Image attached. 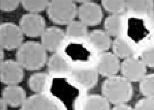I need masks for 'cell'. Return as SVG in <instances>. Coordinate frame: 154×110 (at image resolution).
Instances as JSON below:
<instances>
[{"label":"cell","mask_w":154,"mask_h":110,"mask_svg":"<svg viewBox=\"0 0 154 110\" xmlns=\"http://www.w3.org/2000/svg\"><path fill=\"white\" fill-rule=\"evenodd\" d=\"M111 110H135L134 108L130 105L126 104H118L115 106Z\"/></svg>","instance_id":"83f0119b"},{"label":"cell","mask_w":154,"mask_h":110,"mask_svg":"<svg viewBox=\"0 0 154 110\" xmlns=\"http://www.w3.org/2000/svg\"><path fill=\"white\" fill-rule=\"evenodd\" d=\"M4 50V49L1 48V51H0V60L1 61H3L4 60L5 53Z\"/></svg>","instance_id":"f546056e"},{"label":"cell","mask_w":154,"mask_h":110,"mask_svg":"<svg viewBox=\"0 0 154 110\" xmlns=\"http://www.w3.org/2000/svg\"><path fill=\"white\" fill-rule=\"evenodd\" d=\"M65 32L57 26L47 27L42 34L41 44L45 50L54 53L58 50L65 40Z\"/></svg>","instance_id":"30bf717a"},{"label":"cell","mask_w":154,"mask_h":110,"mask_svg":"<svg viewBox=\"0 0 154 110\" xmlns=\"http://www.w3.org/2000/svg\"><path fill=\"white\" fill-rule=\"evenodd\" d=\"M79 20L87 26H94L100 24L103 14L101 7L94 2L86 1L78 8Z\"/></svg>","instance_id":"52a82bcc"},{"label":"cell","mask_w":154,"mask_h":110,"mask_svg":"<svg viewBox=\"0 0 154 110\" xmlns=\"http://www.w3.org/2000/svg\"><path fill=\"white\" fill-rule=\"evenodd\" d=\"M140 58L146 67L154 69V44L144 49L141 53Z\"/></svg>","instance_id":"d4e9b609"},{"label":"cell","mask_w":154,"mask_h":110,"mask_svg":"<svg viewBox=\"0 0 154 110\" xmlns=\"http://www.w3.org/2000/svg\"><path fill=\"white\" fill-rule=\"evenodd\" d=\"M2 98L8 106L13 108L20 107L26 99V93L23 87L18 85H9L2 92Z\"/></svg>","instance_id":"4fadbf2b"},{"label":"cell","mask_w":154,"mask_h":110,"mask_svg":"<svg viewBox=\"0 0 154 110\" xmlns=\"http://www.w3.org/2000/svg\"><path fill=\"white\" fill-rule=\"evenodd\" d=\"M151 22H152V26L154 31V10L152 15H151Z\"/></svg>","instance_id":"4dcf8cb0"},{"label":"cell","mask_w":154,"mask_h":110,"mask_svg":"<svg viewBox=\"0 0 154 110\" xmlns=\"http://www.w3.org/2000/svg\"><path fill=\"white\" fill-rule=\"evenodd\" d=\"M87 38L92 47L99 53L107 52L112 47L111 37L105 31L93 30L89 32Z\"/></svg>","instance_id":"5bb4252c"},{"label":"cell","mask_w":154,"mask_h":110,"mask_svg":"<svg viewBox=\"0 0 154 110\" xmlns=\"http://www.w3.org/2000/svg\"><path fill=\"white\" fill-rule=\"evenodd\" d=\"M111 104L103 96L90 94L85 98L82 110H111Z\"/></svg>","instance_id":"d6986e66"},{"label":"cell","mask_w":154,"mask_h":110,"mask_svg":"<svg viewBox=\"0 0 154 110\" xmlns=\"http://www.w3.org/2000/svg\"><path fill=\"white\" fill-rule=\"evenodd\" d=\"M47 66L48 71L52 74L67 73L72 70L67 62L58 53L53 54L48 58Z\"/></svg>","instance_id":"ac0fdd59"},{"label":"cell","mask_w":154,"mask_h":110,"mask_svg":"<svg viewBox=\"0 0 154 110\" xmlns=\"http://www.w3.org/2000/svg\"><path fill=\"white\" fill-rule=\"evenodd\" d=\"M140 93L145 97L154 99V73L146 74L140 81Z\"/></svg>","instance_id":"7402d4cb"},{"label":"cell","mask_w":154,"mask_h":110,"mask_svg":"<svg viewBox=\"0 0 154 110\" xmlns=\"http://www.w3.org/2000/svg\"><path fill=\"white\" fill-rule=\"evenodd\" d=\"M19 23L24 35L29 38L41 36L47 28L45 19L42 15L37 13L23 14L20 18Z\"/></svg>","instance_id":"5b68a950"},{"label":"cell","mask_w":154,"mask_h":110,"mask_svg":"<svg viewBox=\"0 0 154 110\" xmlns=\"http://www.w3.org/2000/svg\"><path fill=\"white\" fill-rule=\"evenodd\" d=\"M71 78L85 90L92 89L97 83L99 74L96 68H77L71 72Z\"/></svg>","instance_id":"7c38bea8"},{"label":"cell","mask_w":154,"mask_h":110,"mask_svg":"<svg viewBox=\"0 0 154 110\" xmlns=\"http://www.w3.org/2000/svg\"><path fill=\"white\" fill-rule=\"evenodd\" d=\"M20 110H61L52 99L43 93L35 94L27 97Z\"/></svg>","instance_id":"8fae6325"},{"label":"cell","mask_w":154,"mask_h":110,"mask_svg":"<svg viewBox=\"0 0 154 110\" xmlns=\"http://www.w3.org/2000/svg\"><path fill=\"white\" fill-rule=\"evenodd\" d=\"M113 53L119 59H125L132 57L134 49L132 44L123 37H116L112 42Z\"/></svg>","instance_id":"e0dca14e"},{"label":"cell","mask_w":154,"mask_h":110,"mask_svg":"<svg viewBox=\"0 0 154 110\" xmlns=\"http://www.w3.org/2000/svg\"><path fill=\"white\" fill-rule=\"evenodd\" d=\"M103 9L112 15H121L126 9L125 1H102Z\"/></svg>","instance_id":"603a6c76"},{"label":"cell","mask_w":154,"mask_h":110,"mask_svg":"<svg viewBox=\"0 0 154 110\" xmlns=\"http://www.w3.org/2000/svg\"><path fill=\"white\" fill-rule=\"evenodd\" d=\"M24 35L19 25L10 22L0 25V45L5 50L17 49L24 43Z\"/></svg>","instance_id":"277c9868"},{"label":"cell","mask_w":154,"mask_h":110,"mask_svg":"<svg viewBox=\"0 0 154 110\" xmlns=\"http://www.w3.org/2000/svg\"><path fill=\"white\" fill-rule=\"evenodd\" d=\"M147 67L141 59L131 57L121 63L122 76L130 82L140 81L147 73Z\"/></svg>","instance_id":"ba28073f"},{"label":"cell","mask_w":154,"mask_h":110,"mask_svg":"<svg viewBox=\"0 0 154 110\" xmlns=\"http://www.w3.org/2000/svg\"><path fill=\"white\" fill-rule=\"evenodd\" d=\"M104 31L111 37L121 36L124 27V19L121 15H112L105 18L103 23Z\"/></svg>","instance_id":"2e32d148"},{"label":"cell","mask_w":154,"mask_h":110,"mask_svg":"<svg viewBox=\"0 0 154 110\" xmlns=\"http://www.w3.org/2000/svg\"><path fill=\"white\" fill-rule=\"evenodd\" d=\"M66 36L72 39H83L87 38L89 32L88 26L80 20H74L66 25Z\"/></svg>","instance_id":"ffe728a7"},{"label":"cell","mask_w":154,"mask_h":110,"mask_svg":"<svg viewBox=\"0 0 154 110\" xmlns=\"http://www.w3.org/2000/svg\"><path fill=\"white\" fill-rule=\"evenodd\" d=\"M135 110H154V99L144 97L139 99L136 103Z\"/></svg>","instance_id":"484cf974"},{"label":"cell","mask_w":154,"mask_h":110,"mask_svg":"<svg viewBox=\"0 0 154 110\" xmlns=\"http://www.w3.org/2000/svg\"><path fill=\"white\" fill-rule=\"evenodd\" d=\"M24 77V68L16 60H7L1 61L0 80L7 86L19 85Z\"/></svg>","instance_id":"8992f818"},{"label":"cell","mask_w":154,"mask_h":110,"mask_svg":"<svg viewBox=\"0 0 154 110\" xmlns=\"http://www.w3.org/2000/svg\"><path fill=\"white\" fill-rule=\"evenodd\" d=\"M48 1H21L23 7L29 13H37L43 12L47 9Z\"/></svg>","instance_id":"cb8c5ba5"},{"label":"cell","mask_w":154,"mask_h":110,"mask_svg":"<svg viewBox=\"0 0 154 110\" xmlns=\"http://www.w3.org/2000/svg\"><path fill=\"white\" fill-rule=\"evenodd\" d=\"M7 104L6 102L1 97L0 99V110H7Z\"/></svg>","instance_id":"f1b7e54d"},{"label":"cell","mask_w":154,"mask_h":110,"mask_svg":"<svg viewBox=\"0 0 154 110\" xmlns=\"http://www.w3.org/2000/svg\"><path fill=\"white\" fill-rule=\"evenodd\" d=\"M20 3L19 1H0V9L4 12H13L18 8Z\"/></svg>","instance_id":"4316f807"},{"label":"cell","mask_w":154,"mask_h":110,"mask_svg":"<svg viewBox=\"0 0 154 110\" xmlns=\"http://www.w3.org/2000/svg\"><path fill=\"white\" fill-rule=\"evenodd\" d=\"M102 95L110 104H126L133 97L134 89L131 82L122 76L107 78L101 85Z\"/></svg>","instance_id":"6da1fadb"},{"label":"cell","mask_w":154,"mask_h":110,"mask_svg":"<svg viewBox=\"0 0 154 110\" xmlns=\"http://www.w3.org/2000/svg\"><path fill=\"white\" fill-rule=\"evenodd\" d=\"M78 8L72 1H51L46 11L48 17L54 23L66 25L75 20L78 16Z\"/></svg>","instance_id":"3957f363"},{"label":"cell","mask_w":154,"mask_h":110,"mask_svg":"<svg viewBox=\"0 0 154 110\" xmlns=\"http://www.w3.org/2000/svg\"><path fill=\"white\" fill-rule=\"evenodd\" d=\"M48 78V75L46 73L36 72L32 74L28 81L29 88L36 94L43 93L47 87Z\"/></svg>","instance_id":"44dd1931"},{"label":"cell","mask_w":154,"mask_h":110,"mask_svg":"<svg viewBox=\"0 0 154 110\" xmlns=\"http://www.w3.org/2000/svg\"><path fill=\"white\" fill-rule=\"evenodd\" d=\"M47 51L41 43L35 41L24 42L17 49L16 60L24 69L37 71L47 63Z\"/></svg>","instance_id":"7a4b0ae2"},{"label":"cell","mask_w":154,"mask_h":110,"mask_svg":"<svg viewBox=\"0 0 154 110\" xmlns=\"http://www.w3.org/2000/svg\"><path fill=\"white\" fill-rule=\"evenodd\" d=\"M119 59L113 53H100L97 60L96 70L99 75L109 78L116 75L120 70Z\"/></svg>","instance_id":"9c48e42d"},{"label":"cell","mask_w":154,"mask_h":110,"mask_svg":"<svg viewBox=\"0 0 154 110\" xmlns=\"http://www.w3.org/2000/svg\"><path fill=\"white\" fill-rule=\"evenodd\" d=\"M126 9L141 17L151 16L154 10L153 1H125Z\"/></svg>","instance_id":"9a60e30c"}]
</instances>
